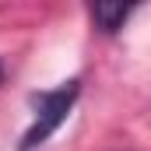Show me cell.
Listing matches in <instances>:
<instances>
[{
  "label": "cell",
  "instance_id": "2",
  "mask_svg": "<svg viewBox=\"0 0 151 151\" xmlns=\"http://www.w3.org/2000/svg\"><path fill=\"white\" fill-rule=\"evenodd\" d=\"M88 14H91L95 28H102L106 35H113V32H119L127 25V18L134 14V7L130 4H91Z\"/></svg>",
  "mask_w": 151,
  "mask_h": 151
},
{
  "label": "cell",
  "instance_id": "1",
  "mask_svg": "<svg viewBox=\"0 0 151 151\" xmlns=\"http://www.w3.org/2000/svg\"><path fill=\"white\" fill-rule=\"evenodd\" d=\"M77 95H81V77H70V81H63L60 88H49V91H35L32 95V127L21 134V144L18 151H35L42 148L63 123H67V116L74 109Z\"/></svg>",
  "mask_w": 151,
  "mask_h": 151
},
{
  "label": "cell",
  "instance_id": "3",
  "mask_svg": "<svg viewBox=\"0 0 151 151\" xmlns=\"http://www.w3.org/2000/svg\"><path fill=\"white\" fill-rule=\"evenodd\" d=\"M0 81H4V63H0Z\"/></svg>",
  "mask_w": 151,
  "mask_h": 151
}]
</instances>
